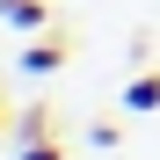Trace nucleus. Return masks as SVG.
<instances>
[{"label":"nucleus","instance_id":"obj_5","mask_svg":"<svg viewBox=\"0 0 160 160\" xmlns=\"http://www.w3.org/2000/svg\"><path fill=\"white\" fill-rule=\"evenodd\" d=\"M15 160H66L58 138H29V146H15Z\"/></svg>","mask_w":160,"mask_h":160},{"label":"nucleus","instance_id":"obj_2","mask_svg":"<svg viewBox=\"0 0 160 160\" xmlns=\"http://www.w3.org/2000/svg\"><path fill=\"white\" fill-rule=\"evenodd\" d=\"M124 109H160V73H138L124 88Z\"/></svg>","mask_w":160,"mask_h":160},{"label":"nucleus","instance_id":"obj_3","mask_svg":"<svg viewBox=\"0 0 160 160\" xmlns=\"http://www.w3.org/2000/svg\"><path fill=\"white\" fill-rule=\"evenodd\" d=\"M22 66H29V73H58V66H66V44H29Z\"/></svg>","mask_w":160,"mask_h":160},{"label":"nucleus","instance_id":"obj_4","mask_svg":"<svg viewBox=\"0 0 160 160\" xmlns=\"http://www.w3.org/2000/svg\"><path fill=\"white\" fill-rule=\"evenodd\" d=\"M29 138H51V117L44 109H22L15 117V146H29Z\"/></svg>","mask_w":160,"mask_h":160},{"label":"nucleus","instance_id":"obj_6","mask_svg":"<svg viewBox=\"0 0 160 160\" xmlns=\"http://www.w3.org/2000/svg\"><path fill=\"white\" fill-rule=\"evenodd\" d=\"M8 131H15V124H8V117H0V138H8Z\"/></svg>","mask_w":160,"mask_h":160},{"label":"nucleus","instance_id":"obj_1","mask_svg":"<svg viewBox=\"0 0 160 160\" xmlns=\"http://www.w3.org/2000/svg\"><path fill=\"white\" fill-rule=\"evenodd\" d=\"M0 22H15V29H51V8L44 0H0Z\"/></svg>","mask_w":160,"mask_h":160}]
</instances>
